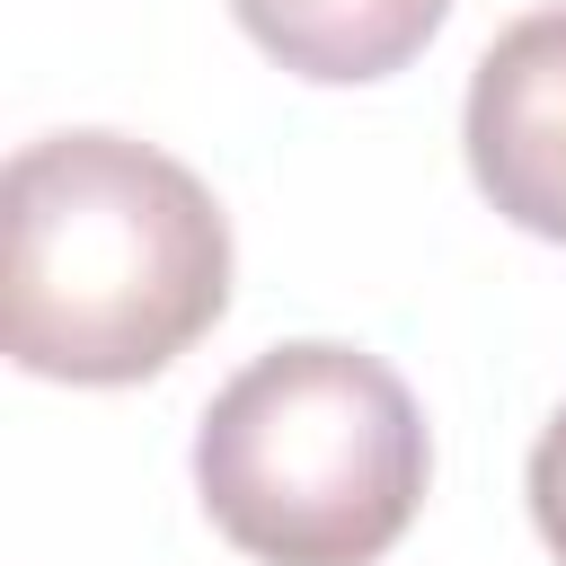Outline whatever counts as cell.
I'll use <instances>...</instances> for the list:
<instances>
[{"instance_id":"obj_1","label":"cell","mask_w":566,"mask_h":566,"mask_svg":"<svg viewBox=\"0 0 566 566\" xmlns=\"http://www.w3.org/2000/svg\"><path fill=\"white\" fill-rule=\"evenodd\" d=\"M230 310L212 186L133 133H44L0 177V345L35 380L124 389Z\"/></svg>"},{"instance_id":"obj_2","label":"cell","mask_w":566,"mask_h":566,"mask_svg":"<svg viewBox=\"0 0 566 566\" xmlns=\"http://www.w3.org/2000/svg\"><path fill=\"white\" fill-rule=\"evenodd\" d=\"M424 416L363 345H274L195 424V495L256 566H371L424 504Z\"/></svg>"},{"instance_id":"obj_3","label":"cell","mask_w":566,"mask_h":566,"mask_svg":"<svg viewBox=\"0 0 566 566\" xmlns=\"http://www.w3.org/2000/svg\"><path fill=\"white\" fill-rule=\"evenodd\" d=\"M460 142L478 195L513 230L566 239V9H531L478 53Z\"/></svg>"},{"instance_id":"obj_4","label":"cell","mask_w":566,"mask_h":566,"mask_svg":"<svg viewBox=\"0 0 566 566\" xmlns=\"http://www.w3.org/2000/svg\"><path fill=\"white\" fill-rule=\"evenodd\" d=\"M230 18L283 71L354 88V80H389L398 62H416L433 27L451 18V0H230Z\"/></svg>"},{"instance_id":"obj_5","label":"cell","mask_w":566,"mask_h":566,"mask_svg":"<svg viewBox=\"0 0 566 566\" xmlns=\"http://www.w3.org/2000/svg\"><path fill=\"white\" fill-rule=\"evenodd\" d=\"M531 522L548 539V557L566 566V407L548 416V433L531 442Z\"/></svg>"}]
</instances>
